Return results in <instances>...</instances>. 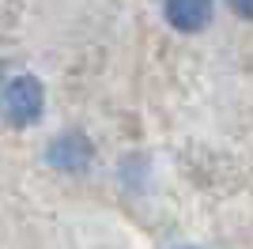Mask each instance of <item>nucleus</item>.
Segmentation results:
<instances>
[{"label": "nucleus", "instance_id": "obj_2", "mask_svg": "<svg viewBox=\"0 0 253 249\" xmlns=\"http://www.w3.org/2000/svg\"><path fill=\"white\" fill-rule=\"evenodd\" d=\"M91 159H95V144H91L87 132H80V128H68V132L53 136L49 147H45V163H49L53 170H64V174L87 170Z\"/></svg>", "mask_w": 253, "mask_h": 249}, {"label": "nucleus", "instance_id": "obj_3", "mask_svg": "<svg viewBox=\"0 0 253 249\" xmlns=\"http://www.w3.org/2000/svg\"><path fill=\"white\" fill-rule=\"evenodd\" d=\"M167 23L181 34H201L215 15V0H163Z\"/></svg>", "mask_w": 253, "mask_h": 249}, {"label": "nucleus", "instance_id": "obj_1", "mask_svg": "<svg viewBox=\"0 0 253 249\" xmlns=\"http://www.w3.org/2000/svg\"><path fill=\"white\" fill-rule=\"evenodd\" d=\"M45 110V91L34 76H15L0 87V117L15 128H27L42 117Z\"/></svg>", "mask_w": 253, "mask_h": 249}, {"label": "nucleus", "instance_id": "obj_4", "mask_svg": "<svg viewBox=\"0 0 253 249\" xmlns=\"http://www.w3.org/2000/svg\"><path fill=\"white\" fill-rule=\"evenodd\" d=\"M227 8H231L238 19H253V0H227Z\"/></svg>", "mask_w": 253, "mask_h": 249}, {"label": "nucleus", "instance_id": "obj_5", "mask_svg": "<svg viewBox=\"0 0 253 249\" xmlns=\"http://www.w3.org/2000/svg\"><path fill=\"white\" fill-rule=\"evenodd\" d=\"M174 249H197V246H174Z\"/></svg>", "mask_w": 253, "mask_h": 249}]
</instances>
